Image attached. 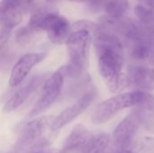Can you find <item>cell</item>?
<instances>
[{
    "instance_id": "8",
    "label": "cell",
    "mask_w": 154,
    "mask_h": 153,
    "mask_svg": "<svg viewBox=\"0 0 154 153\" xmlns=\"http://www.w3.org/2000/svg\"><path fill=\"white\" fill-rule=\"evenodd\" d=\"M97 96V90L90 89L87 91L80 98H79L74 104L60 112L52 121L51 124V132H58L62 129L71 122H73L78 116H79L83 112H85L96 100Z\"/></svg>"
},
{
    "instance_id": "24",
    "label": "cell",
    "mask_w": 154,
    "mask_h": 153,
    "mask_svg": "<svg viewBox=\"0 0 154 153\" xmlns=\"http://www.w3.org/2000/svg\"><path fill=\"white\" fill-rule=\"evenodd\" d=\"M66 1L74 2V3H84V4H88L89 5L92 0H66Z\"/></svg>"
},
{
    "instance_id": "4",
    "label": "cell",
    "mask_w": 154,
    "mask_h": 153,
    "mask_svg": "<svg viewBox=\"0 0 154 153\" xmlns=\"http://www.w3.org/2000/svg\"><path fill=\"white\" fill-rule=\"evenodd\" d=\"M67 76L66 65H63L45 79L41 96L28 114L30 118L38 116L55 103L62 91Z\"/></svg>"
},
{
    "instance_id": "16",
    "label": "cell",
    "mask_w": 154,
    "mask_h": 153,
    "mask_svg": "<svg viewBox=\"0 0 154 153\" xmlns=\"http://www.w3.org/2000/svg\"><path fill=\"white\" fill-rule=\"evenodd\" d=\"M54 12L42 9L34 12L28 23V28L33 32H39V31H45L46 26L51 20L52 14Z\"/></svg>"
},
{
    "instance_id": "27",
    "label": "cell",
    "mask_w": 154,
    "mask_h": 153,
    "mask_svg": "<svg viewBox=\"0 0 154 153\" xmlns=\"http://www.w3.org/2000/svg\"><path fill=\"white\" fill-rule=\"evenodd\" d=\"M12 153H16V152H14V151H13V152H12Z\"/></svg>"
},
{
    "instance_id": "17",
    "label": "cell",
    "mask_w": 154,
    "mask_h": 153,
    "mask_svg": "<svg viewBox=\"0 0 154 153\" xmlns=\"http://www.w3.org/2000/svg\"><path fill=\"white\" fill-rule=\"evenodd\" d=\"M104 10L106 15L115 18H124L129 10V2L127 0H107Z\"/></svg>"
},
{
    "instance_id": "18",
    "label": "cell",
    "mask_w": 154,
    "mask_h": 153,
    "mask_svg": "<svg viewBox=\"0 0 154 153\" xmlns=\"http://www.w3.org/2000/svg\"><path fill=\"white\" fill-rule=\"evenodd\" d=\"M152 49L153 47L146 41H140L135 43L132 51V55L137 60L148 61Z\"/></svg>"
},
{
    "instance_id": "21",
    "label": "cell",
    "mask_w": 154,
    "mask_h": 153,
    "mask_svg": "<svg viewBox=\"0 0 154 153\" xmlns=\"http://www.w3.org/2000/svg\"><path fill=\"white\" fill-rule=\"evenodd\" d=\"M134 12L136 16L146 24H153L154 23V11L149 7L143 5H137L134 8Z\"/></svg>"
},
{
    "instance_id": "9",
    "label": "cell",
    "mask_w": 154,
    "mask_h": 153,
    "mask_svg": "<svg viewBox=\"0 0 154 153\" xmlns=\"http://www.w3.org/2000/svg\"><path fill=\"white\" fill-rule=\"evenodd\" d=\"M45 57L46 54L43 52H30L22 56L12 68L9 78V86L16 87L21 85L33 67L43 60Z\"/></svg>"
},
{
    "instance_id": "15",
    "label": "cell",
    "mask_w": 154,
    "mask_h": 153,
    "mask_svg": "<svg viewBox=\"0 0 154 153\" xmlns=\"http://www.w3.org/2000/svg\"><path fill=\"white\" fill-rule=\"evenodd\" d=\"M110 142V138L106 133L92 135V137L81 147L69 153H104Z\"/></svg>"
},
{
    "instance_id": "5",
    "label": "cell",
    "mask_w": 154,
    "mask_h": 153,
    "mask_svg": "<svg viewBox=\"0 0 154 153\" xmlns=\"http://www.w3.org/2000/svg\"><path fill=\"white\" fill-rule=\"evenodd\" d=\"M142 126L138 109H134L122 120L113 133V143L116 151H134L137 142V133Z\"/></svg>"
},
{
    "instance_id": "7",
    "label": "cell",
    "mask_w": 154,
    "mask_h": 153,
    "mask_svg": "<svg viewBox=\"0 0 154 153\" xmlns=\"http://www.w3.org/2000/svg\"><path fill=\"white\" fill-rule=\"evenodd\" d=\"M52 121L50 116H40L28 122L19 133L14 144V152H21L34 144L51 127Z\"/></svg>"
},
{
    "instance_id": "3",
    "label": "cell",
    "mask_w": 154,
    "mask_h": 153,
    "mask_svg": "<svg viewBox=\"0 0 154 153\" xmlns=\"http://www.w3.org/2000/svg\"><path fill=\"white\" fill-rule=\"evenodd\" d=\"M92 33L84 31H74L67 40L69 63L66 65L68 76H79L88 66L89 50Z\"/></svg>"
},
{
    "instance_id": "23",
    "label": "cell",
    "mask_w": 154,
    "mask_h": 153,
    "mask_svg": "<svg viewBox=\"0 0 154 153\" xmlns=\"http://www.w3.org/2000/svg\"><path fill=\"white\" fill-rule=\"evenodd\" d=\"M28 153H61V151L56 149H43V150H36Z\"/></svg>"
},
{
    "instance_id": "2",
    "label": "cell",
    "mask_w": 154,
    "mask_h": 153,
    "mask_svg": "<svg viewBox=\"0 0 154 153\" xmlns=\"http://www.w3.org/2000/svg\"><path fill=\"white\" fill-rule=\"evenodd\" d=\"M98 69L105 84L113 94H120L126 87L127 78L123 72L124 47H106L97 50Z\"/></svg>"
},
{
    "instance_id": "11",
    "label": "cell",
    "mask_w": 154,
    "mask_h": 153,
    "mask_svg": "<svg viewBox=\"0 0 154 153\" xmlns=\"http://www.w3.org/2000/svg\"><path fill=\"white\" fill-rule=\"evenodd\" d=\"M44 78L45 77L43 75L35 76L22 87L16 88L14 92L12 93V95L9 96V98L5 102L3 106V112L8 114L19 108L23 103L27 101V99L36 90V88L40 87Z\"/></svg>"
},
{
    "instance_id": "26",
    "label": "cell",
    "mask_w": 154,
    "mask_h": 153,
    "mask_svg": "<svg viewBox=\"0 0 154 153\" xmlns=\"http://www.w3.org/2000/svg\"><path fill=\"white\" fill-rule=\"evenodd\" d=\"M24 1H27L28 2V1H31V0H24Z\"/></svg>"
},
{
    "instance_id": "25",
    "label": "cell",
    "mask_w": 154,
    "mask_h": 153,
    "mask_svg": "<svg viewBox=\"0 0 154 153\" xmlns=\"http://www.w3.org/2000/svg\"><path fill=\"white\" fill-rule=\"evenodd\" d=\"M145 2H146L149 5H154V0H145Z\"/></svg>"
},
{
    "instance_id": "6",
    "label": "cell",
    "mask_w": 154,
    "mask_h": 153,
    "mask_svg": "<svg viewBox=\"0 0 154 153\" xmlns=\"http://www.w3.org/2000/svg\"><path fill=\"white\" fill-rule=\"evenodd\" d=\"M24 0H3L0 7L1 19V33L0 44L3 49L11 35L14 27L19 25L23 17V3Z\"/></svg>"
},
{
    "instance_id": "10",
    "label": "cell",
    "mask_w": 154,
    "mask_h": 153,
    "mask_svg": "<svg viewBox=\"0 0 154 153\" xmlns=\"http://www.w3.org/2000/svg\"><path fill=\"white\" fill-rule=\"evenodd\" d=\"M99 24L115 33H119L128 39L135 41L136 42L144 41L143 32L134 22L125 17L115 18L106 14L99 17Z\"/></svg>"
},
{
    "instance_id": "22",
    "label": "cell",
    "mask_w": 154,
    "mask_h": 153,
    "mask_svg": "<svg viewBox=\"0 0 154 153\" xmlns=\"http://www.w3.org/2000/svg\"><path fill=\"white\" fill-rule=\"evenodd\" d=\"M100 27L99 23H96L94 22L88 21V20H80L78 22H75L72 24V28L75 31H79V30H84L91 32L92 34Z\"/></svg>"
},
{
    "instance_id": "19",
    "label": "cell",
    "mask_w": 154,
    "mask_h": 153,
    "mask_svg": "<svg viewBox=\"0 0 154 153\" xmlns=\"http://www.w3.org/2000/svg\"><path fill=\"white\" fill-rule=\"evenodd\" d=\"M136 109H138L140 113L142 126H143L148 132L154 134V105L149 107Z\"/></svg>"
},
{
    "instance_id": "20",
    "label": "cell",
    "mask_w": 154,
    "mask_h": 153,
    "mask_svg": "<svg viewBox=\"0 0 154 153\" xmlns=\"http://www.w3.org/2000/svg\"><path fill=\"white\" fill-rule=\"evenodd\" d=\"M134 153H154V137L145 136L137 140L134 148Z\"/></svg>"
},
{
    "instance_id": "14",
    "label": "cell",
    "mask_w": 154,
    "mask_h": 153,
    "mask_svg": "<svg viewBox=\"0 0 154 153\" xmlns=\"http://www.w3.org/2000/svg\"><path fill=\"white\" fill-rule=\"evenodd\" d=\"M91 137L92 135L90 132L87 127H85V125L82 124H77L64 142L63 147L60 149L61 153H69L77 150L84 145Z\"/></svg>"
},
{
    "instance_id": "12",
    "label": "cell",
    "mask_w": 154,
    "mask_h": 153,
    "mask_svg": "<svg viewBox=\"0 0 154 153\" xmlns=\"http://www.w3.org/2000/svg\"><path fill=\"white\" fill-rule=\"evenodd\" d=\"M127 84L137 90L147 91L154 89V68L142 65L132 66L126 77Z\"/></svg>"
},
{
    "instance_id": "1",
    "label": "cell",
    "mask_w": 154,
    "mask_h": 153,
    "mask_svg": "<svg viewBox=\"0 0 154 153\" xmlns=\"http://www.w3.org/2000/svg\"><path fill=\"white\" fill-rule=\"evenodd\" d=\"M153 105L154 96L147 91L120 93L97 105L92 113L91 121L95 124H103L125 108H145Z\"/></svg>"
},
{
    "instance_id": "13",
    "label": "cell",
    "mask_w": 154,
    "mask_h": 153,
    "mask_svg": "<svg viewBox=\"0 0 154 153\" xmlns=\"http://www.w3.org/2000/svg\"><path fill=\"white\" fill-rule=\"evenodd\" d=\"M71 27L72 26H70L69 21L64 16L54 12L46 26L45 32L52 43L60 45L67 42V40L71 34Z\"/></svg>"
}]
</instances>
